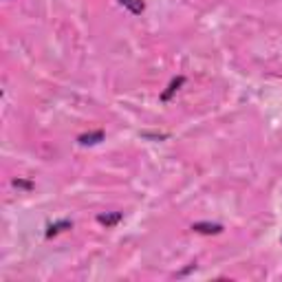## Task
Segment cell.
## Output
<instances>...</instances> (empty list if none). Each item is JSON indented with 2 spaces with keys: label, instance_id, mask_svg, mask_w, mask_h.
Instances as JSON below:
<instances>
[{
  "label": "cell",
  "instance_id": "cell-1",
  "mask_svg": "<svg viewBox=\"0 0 282 282\" xmlns=\"http://www.w3.org/2000/svg\"><path fill=\"white\" fill-rule=\"evenodd\" d=\"M121 218H124L121 212H110V214H100L97 216V223L104 225V227H115V225L121 223Z\"/></svg>",
  "mask_w": 282,
  "mask_h": 282
},
{
  "label": "cell",
  "instance_id": "cell-2",
  "mask_svg": "<svg viewBox=\"0 0 282 282\" xmlns=\"http://www.w3.org/2000/svg\"><path fill=\"white\" fill-rule=\"evenodd\" d=\"M192 229L199 232V234H208V236H212V234L223 232V225H218V223H194L192 225Z\"/></svg>",
  "mask_w": 282,
  "mask_h": 282
},
{
  "label": "cell",
  "instance_id": "cell-3",
  "mask_svg": "<svg viewBox=\"0 0 282 282\" xmlns=\"http://www.w3.org/2000/svg\"><path fill=\"white\" fill-rule=\"evenodd\" d=\"M70 227H73V223H70V220H58V223H51L49 227H46V238L58 236V234L67 232V229H70Z\"/></svg>",
  "mask_w": 282,
  "mask_h": 282
},
{
  "label": "cell",
  "instance_id": "cell-4",
  "mask_svg": "<svg viewBox=\"0 0 282 282\" xmlns=\"http://www.w3.org/2000/svg\"><path fill=\"white\" fill-rule=\"evenodd\" d=\"M183 84H185V77H183V75H181V77H175V79H172V82L168 84V91L161 93V102H170L172 95H175V93L183 86Z\"/></svg>",
  "mask_w": 282,
  "mask_h": 282
},
{
  "label": "cell",
  "instance_id": "cell-5",
  "mask_svg": "<svg viewBox=\"0 0 282 282\" xmlns=\"http://www.w3.org/2000/svg\"><path fill=\"white\" fill-rule=\"evenodd\" d=\"M104 130H95V133H86V135H79L77 141L82 145H95V143H100V141H104Z\"/></svg>",
  "mask_w": 282,
  "mask_h": 282
},
{
  "label": "cell",
  "instance_id": "cell-6",
  "mask_svg": "<svg viewBox=\"0 0 282 282\" xmlns=\"http://www.w3.org/2000/svg\"><path fill=\"white\" fill-rule=\"evenodd\" d=\"M119 4L124 9H128L133 16H139V13H143V9H145L143 0H119Z\"/></svg>",
  "mask_w": 282,
  "mask_h": 282
},
{
  "label": "cell",
  "instance_id": "cell-7",
  "mask_svg": "<svg viewBox=\"0 0 282 282\" xmlns=\"http://www.w3.org/2000/svg\"><path fill=\"white\" fill-rule=\"evenodd\" d=\"M143 137H145V139H154V141H161V139H166L168 135H161V133H143Z\"/></svg>",
  "mask_w": 282,
  "mask_h": 282
},
{
  "label": "cell",
  "instance_id": "cell-8",
  "mask_svg": "<svg viewBox=\"0 0 282 282\" xmlns=\"http://www.w3.org/2000/svg\"><path fill=\"white\" fill-rule=\"evenodd\" d=\"M13 185H16V187H27V190H31V183H27V181H13Z\"/></svg>",
  "mask_w": 282,
  "mask_h": 282
}]
</instances>
